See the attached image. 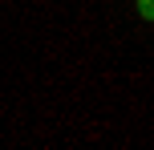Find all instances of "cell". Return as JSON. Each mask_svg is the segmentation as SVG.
Returning a JSON list of instances; mask_svg holds the SVG:
<instances>
[{
  "label": "cell",
  "instance_id": "cell-1",
  "mask_svg": "<svg viewBox=\"0 0 154 150\" xmlns=\"http://www.w3.org/2000/svg\"><path fill=\"white\" fill-rule=\"evenodd\" d=\"M150 12H154V0H138V16L142 20H150Z\"/></svg>",
  "mask_w": 154,
  "mask_h": 150
}]
</instances>
